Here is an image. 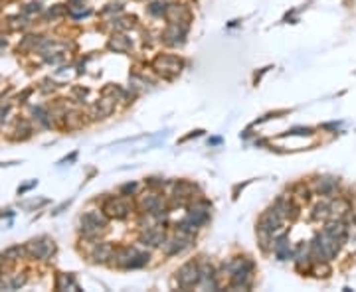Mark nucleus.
I'll use <instances>...</instances> for the list:
<instances>
[{"instance_id": "1", "label": "nucleus", "mask_w": 356, "mask_h": 292, "mask_svg": "<svg viewBox=\"0 0 356 292\" xmlns=\"http://www.w3.org/2000/svg\"><path fill=\"white\" fill-rule=\"evenodd\" d=\"M340 251V245L329 237L324 231L317 233V235L313 237V241L309 243V253L313 257V262H329L333 259H337Z\"/></svg>"}, {"instance_id": "2", "label": "nucleus", "mask_w": 356, "mask_h": 292, "mask_svg": "<svg viewBox=\"0 0 356 292\" xmlns=\"http://www.w3.org/2000/svg\"><path fill=\"white\" fill-rule=\"evenodd\" d=\"M107 227H109V217L105 215V211L89 210L81 217V229L79 231L87 241H93V239H99L103 235V233L107 231Z\"/></svg>"}, {"instance_id": "3", "label": "nucleus", "mask_w": 356, "mask_h": 292, "mask_svg": "<svg viewBox=\"0 0 356 292\" xmlns=\"http://www.w3.org/2000/svg\"><path fill=\"white\" fill-rule=\"evenodd\" d=\"M153 67H155L162 77L172 79L174 75H178V73L182 71L184 62L180 60V57H176V55H159V57H155Z\"/></svg>"}, {"instance_id": "4", "label": "nucleus", "mask_w": 356, "mask_h": 292, "mask_svg": "<svg viewBox=\"0 0 356 292\" xmlns=\"http://www.w3.org/2000/svg\"><path fill=\"white\" fill-rule=\"evenodd\" d=\"M176 284L180 288H194L200 286V269L198 262H186L176 271Z\"/></svg>"}, {"instance_id": "5", "label": "nucleus", "mask_w": 356, "mask_h": 292, "mask_svg": "<svg viewBox=\"0 0 356 292\" xmlns=\"http://www.w3.org/2000/svg\"><path fill=\"white\" fill-rule=\"evenodd\" d=\"M186 32H188V24H176L170 22L166 26V30L162 32V42L170 48H180L186 42Z\"/></svg>"}, {"instance_id": "6", "label": "nucleus", "mask_w": 356, "mask_h": 292, "mask_svg": "<svg viewBox=\"0 0 356 292\" xmlns=\"http://www.w3.org/2000/svg\"><path fill=\"white\" fill-rule=\"evenodd\" d=\"M103 211L111 219H125L131 213V203L127 197H109L103 206Z\"/></svg>"}, {"instance_id": "7", "label": "nucleus", "mask_w": 356, "mask_h": 292, "mask_svg": "<svg viewBox=\"0 0 356 292\" xmlns=\"http://www.w3.org/2000/svg\"><path fill=\"white\" fill-rule=\"evenodd\" d=\"M283 223H285V219H283L273 208H269V210H267V211L259 217V221H257V231H265V233H269V235L275 237L277 233L281 231Z\"/></svg>"}, {"instance_id": "8", "label": "nucleus", "mask_w": 356, "mask_h": 292, "mask_svg": "<svg viewBox=\"0 0 356 292\" xmlns=\"http://www.w3.org/2000/svg\"><path fill=\"white\" fill-rule=\"evenodd\" d=\"M166 231L160 227V225H151L142 229L141 237H139V243L144 245V247H162V243L166 241Z\"/></svg>"}, {"instance_id": "9", "label": "nucleus", "mask_w": 356, "mask_h": 292, "mask_svg": "<svg viewBox=\"0 0 356 292\" xmlns=\"http://www.w3.org/2000/svg\"><path fill=\"white\" fill-rule=\"evenodd\" d=\"M322 231H324L329 237H333L338 245H344L346 239H348V223H346L344 219H340V217L326 221V225H324Z\"/></svg>"}, {"instance_id": "10", "label": "nucleus", "mask_w": 356, "mask_h": 292, "mask_svg": "<svg viewBox=\"0 0 356 292\" xmlns=\"http://www.w3.org/2000/svg\"><path fill=\"white\" fill-rule=\"evenodd\" d=\"M192 241V237H182V235H176L174 239H166L164 243H162V249H164V255H168V257H174V255H180V253H184L186 249H190V243Z\"/></svg>"}, {"instance_id": "11", "label": "nucleus", "mask_w": 356, "mask_h": 292, "mask_svg": "<svg viewBox=\"0 0 356 292\" xmlns=\"http://www.w3.org/2000/svg\"><path fill=\"white\" fill-rule=\"evenodd\" d=\"M277 257V260H287L293 257V249L289 245V237L287 233H277V235L273 237V249H271Z\"/></svg>"}, {"instance_id": "12", "label": "nucleus", "mask_w": 356, "mask_h": 292, "mask_svg": "<svg viewBox=\"0 0 356 292\" xmlns=\"http://www.w3.org/2000/svg\"><path fill=\"white\" fill-rule=\"evenodd\" d=\"M186 217H190L198 227H202L204 223H208V219H210V208H208L206 201H196L194 206L188 208Z\"/></svg>"}, {"instance_id": "13", "label": "nucleus", "mask_w": 356, "mask_h": 292, "mask_svg": "<svg viewBox=\"0 0 356 292\" xmlns=\"http://www.w3.org/2000/svg\"><path fill=\"white\" fill-rule=\"evenodd\" d=\"M337 190H338V180L333 178V176H324V178H319V180L315 182V192H317L319 195L329 197V199L335 197Z\"/></svg>"}, {"instance_id": "14", "label": "nucleus", "mask_w": 356, "mask_h": 292, "mask_svg": "<svg viewBox=\"0 0 356 292\" xmlns=\"http://www.w3.org/2000/svg\"><path fill=\"white\" fill-rule=\"evenodd\" d=\"M291 259L295 260V265H297V269H299V271H309L313 267V257L309 253V245H299L293 251Z\"/></svg>"}, {"instance_id": "15", "label": "nucleus", "mask_w": 356, "mask_h": 292, "mask_svg": "<svg viewBox=\"0 0 356 292\" xmlns=\"http://www.w3.org/2000/svg\"><path fill=\"white\" fill-rule=\"evenodd\" d=\"M89 257H91L93 262H109L111 257H113V247L109 243H105V241H99V243L93 245Z\"/></svg>"}, {"instance_id": "16", "label": "nucleus", "mask_w": 356, "mask_h": 292, "mask_svg": "<svg viewBox=\"0 0 356 292\" xmlns=\"http://www.w3.org/2000/svg\"><path fill=\"white\" fill-rule=\"evenodd\" d=\"M141 208L144 210V213H157V211H160V210H164V201H162V197L160 195H157V194H148V195H144L142 199H141Z\"/></svg>"}, {"instance_id": "17", "label": "nucleus", "mask_w": 356, "mask_h": 292, "mask_svg": "<svg viewBox=\"0 0 356 292\" xmlns=\"http://www.w3.org/2000/svg\"><path fill=\"white\" fill-rule=\"evenodd\" d=\"M164 16L170 22H176V24H188V20H190V12L180 4H168Z\"/></svg>"}, {"instance_id": "18", "label": "nucleus", "mask_w": 356, "mask_h": 292, "mask_svg": "<svg viewBox=\"0 0 356 292\" xmlns=\"http://www.w3.org/2000/svg\"><path fill=\"white\" fill-rule=\"evenodd\" d=\"M117 99L113 97H107V99H101L95 107H93V114L95 116H99V119H105V116H109L113 111H115V107H117V103H115Z\"/></svg>"}, {"instance_id": "19", "label": "nucleus", "mask_w": 356, "mask_h": 292, "mask_svg": "<svg viewBox=\"0 0 356 292\" xmlns=\"http://www.w3.org/2000/svg\"><path fill=\"white\" fill-rule=\"evenodd\" d=\"M30 251H32L34 257L44 259V257H50L53 253V245L50 241H32L30 243Z\"/></svg>"}, {"instance_id": "20", "label": "nucleus", "mask_w": 356, "mask_h": 292, "mask_svg": "<svg viewBox=\"0 0 356 292\" xmlns=\"http://www.w3.org/2000/svg\"><path fill=\"white\" fill-rule=\"evenodd\" d=\"M311 215H313L315 221H320V219L324 221V219H329V217H331V201H326V199H324V201H319L317 206L313 208V213H311Z\"/></svg>"}, {"instance_id": "21", "label": "nucleus", "mask_w": 356, "mask_h": 292, "mask_svg": "<svg viewBox=\"0 0 356 292\" xmlns=\"http://www.w3.org/2000/svg\"><path fill=\"white\" fill-rule=\"evenodd\" d=\"M109 49L115 51H129L131 49V40L127 36H113L109 42Z\"/></svg>"}, {"instance_id": "22", "label": "nucleus", "mask_w": 356, "mask_h": 292, "mask_svg": "<svg viewBox=\"0 0 356 292\" xmlns=\"http://www.w3.org/2000/svg\"><path fill=\"white\" fill-rule=\"evenodd\" d=\"M166 8H168V2H164V0H157V2H151L146 6V12L155 16V18H160L166 14Z\"/></svg>"}, {"instance_id": "23", "label": "nucleus", "mask_w": 356, "mask_h": 292, "mask_svg": "<svg viewBox=\"0 0 356 292\" xmlns=\"http://www.w3.org/2000/svg\"><path fill=\"white\" fill-rule=\"evenodd\" d=\"M297 199H299V201H309L311 199V190L305 184L297 186Z\"/></svg>"}, {"instance_id": "24", "label": "nucleus", "mask_w": 356, "mask_h": 292, "mask_svg": "<svg viewBox=\"0 0 356 292\" xmlns=\"http://www.w3.org/2000/svg\"><path fill=\"white\" fill-rule=\"evenodd\" d=\"M313 271L317 273V276H329V273H331V269H329V265H326V262H315Z\"/></svg>"}, {"instance_id": "25", "label": "nucleus", "mask_w": 356, "mask_h": 292, "mask_svg": "<svg viewBox=\"0 0 356 292\" xmlns=\"http://www.w3.org/2000/svg\"><path fill=\"white\" fill-rule=\"evenodd\" d=\"M137 182H129V184H125V186H121V195H131V194H135L137 192Z\"/></svg>"}, {"instance_id": "26", "label": "nucleus", "mask_w": 356, "mask_h": 292, "mask_svg": "<svg viewBox=\"0 0 356 292\" xmlns=\"http://www.w3.org/2000/svg\"><path fill=\"white\" fill-rule=\"evenodd\" d=\"M146 186L148 188H160V186H164V180L162 178H146Z\"/></svg>"}, {"instance_id": "27", "label": "nucleus", "mask_w": 356, "mask_h": 292, "mask_svg": "<svg viewBox=\"0 0 356 292\" xmlns=\"http://www.w3.org/2000/svg\"><path fill=\"white\" fill-rule=\"evenodd\" d=\"M121 10H123L121 4H109V8H105L103 14H109V12H121Z\"/></svg>"}, {"instance_id": "28", "label": "nucleus", "mask_w": 356, "mask_h": 292, "mask_svg": "<svg viewBox=\"0 0 356 292\" xmlns=\"http://www.w3.org/2000/svg\"><path fill=\"white\" fill-rule=\"evenodd\" d=\"M311 132H313L311 129H303V127H301V129H293V130H289V134H311Z\"/></svg>"}, {"instance_id": "29", "label": "nucleus", "mask_w": 356, "mask_h": 292, "mask_svg": "<svg viewBox=\"0 0 356 292\" xmlns=\"http://www.w3.org/2000/svg\"><path fill=\"white\" fill-rule=\"evenodd\" d=\"M338 127H340V123H324V125H322V129H324V130H331V129H338Z\"/></svg>"}, {"instance_id": "30", "label": "nucleus", "mask_w": 356, "mask_h": 292, "mask_svg": "<svg viewBox=\"0 0 356 292\" xmlns=\"http://www.w3.org/2000/svg\"><path fill=\"white\" fill-rule=\"evenodd\" d=\"M222 142V138H210V144H220Z\"/></svg>"}]
</instances>
